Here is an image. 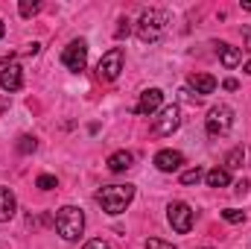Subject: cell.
I'll list each match as a JSON object with an SVG mask.
<instances>
[{
  "instance_id": "cell-1",
  "label": "cell",
  "mask_w": 251,
  "mask_h": 249,
  "mask_svg": "<svg viewBox=\"0 0 251 249\" xmlns=\"http://www.w3.org/2000/svg\"><path fill=\"white\" fill-rule=\"evenodd\" d=\"M94 199L102 205L105 214L117 217V214H123L126 208H128V202L134 199V185H105L97 190Z\"/></svg>"
},
{
  "instance_id": "cell-2",
  "label": "cell",
  "mask_w": 251,
  "mask_h": 249,
  "mask_svg": "<svg viewBox=\"0 0 251 249\" xmlns=\"http://www.w3.org/2000/svg\"><path fill=\"white\" fill-rule=\"evenodd\" d=\"M56 232L62 235V241H67V244L79 241V235L85 232V214H82V208L62 205L56 211Z\"/></svg>"
},
{
  "instance_id": "cell-3",
  "label": "cell",
  "mask_w": 251,
  "mask_h": 249,
  "mask_svg": "<svg viewBox=\"0 0 251 249\" xmlns=\"http://www.w3.org/2000/svg\"><path fill=\"white\" fill-rule=\"evenodd\" d=\"M164 24H167V12L164 9H143L140 18H137L134 32H137V38L143 44H155L164 35Z\"/></svg>"
},
{
  "instance_id": "cell-4",
  "label": "cell",
  "mask_w": 251,
  "mask_h": 249,
  "mask_svg": "<svg viewBox=\"0 0 251 249\" xmlns=\"http://www.w3.org/2000/svg\"><path fill=\"white\" fill-rule=\"evenodd\" d=\"M231 126H234V109L225 106V103L213 106V109L207 112V118H204V129H207V135H213V138H216V135H228Z\"/></svg>"
},
{
  "instance_id": "cell-5",
  "label": "cell",
  "mask_w": 251,
  "mask_h": 249,
  "mask_svg": "<svg viewBox=\"0 0 251 249\" xmlns=\"http://www.w3.org/2000/svg\"><path fill=\"white\" fill-rule=\"evenodd\" d=\"M62 64L67 70H73V73L85 70V64H88V41H82V38L70 41L62 53Z\"/></svg>"
},
{
  "instance_id": "cell-6",
  "label": "cell",
  "mask_w": 251,
  "mask_h": 249,
  "mask_svg": "<svg viewBox=\"0 0 251 249\" xmlns=\"http://www.w3.org/2000/svg\"><path fill=\"white\" fill-rule=\"evenodd\" d=\"M120 70H123V47H111L100 64H97V73H100V79H105V82H114L117 76H120Z\"/></svg>"
},
{
  "instance_id": "cell-7",
  "label": "cell",
  "mask_w": 251,
  "mask_h": 249,
  "mask_svg": "<svg viewBox=\"0 0 251 249\" xmlns=\"http://www.w3.org/2000/svg\"><path fill=\"white\" fill-rule=\"evenodd\" d=\"M167 220H170V226H173L178 235H187L190 229H193V208H190L187 202H170Z\"/></svg>"
},
{
  "instance_id": "cell-8",
  "label": "cell",
  "mask_w": 251,
  "mask_h": 249,
  "mask_svg": "<svg viewBox=\"0 0 251 249\" xmlns=\"http://www.w3.org/2000/svg\"><path fill=\"white\" fill-rule=\"evenodd\" d=\"M178 126H181V109H178V106H167V109H161V115L155 118L152 132L164 138V135H173Z\"/></svg>"
},
{
  "instance_id": "cell-9",
  "label": "cell",
  "mask_w": 251,
  "mask_h": 249,
  "mask_svg": "<svg viewBox=\"0 0 251 249\" xmlns=\"http://www.w3.org/2000/svg\"><path fill=\"white\" fill-rule=\"evenodd\" d=\"M161 103H164V91H161V88H146V91L140 94V100H137L134 112L146 118V115H155V112L161 109Z\"/></svg>"
},
{
  "instance_id": "cell-10",
  "label": "cell",
  "mask_w": 251,
  "mask_h": 249,
  "mask_svg": "<svg viewBox=\"0 0 251 249\" xmlns=\"http://www.w3.org/2000/svg\"><path fill=\"white\" fill-rule=\"evenodd\" d=\"M21 85H24V70H21V64H6L3 70H0V88L3 91H21Z\"/></svg>"
},
{
  "instance_id": "cell-11",
  "label": "cell",
  "mask_w": 251,
  "mask_h": 249,
  "mask_svg": "<svg viewBox=\"0 0 251 249\" xmlns=\"http://www.w3.org/2000/svg\"><path fill=\"white\" fill-rule=\"evenodd\" d=\"M181 164H184V156H181L178 150H161V153L155 156V167H158L161 173H176Z\"/></svg>"
},
{
  "instance_id": "cell-12",
  "label": "cell",
  "mask_w": 251,
  "mask_h": 249,
  "mask_svg": "<svg viewBox=\"0 0 251 249\" xmlns=\"http://www.w3.org/2000/svg\"><path fill=\"white\" fill-rule=\"evenodd\" d=\"M18 211V199L9 187H0V223H9Z\"/></svg>"
},
{
  "instance_id": "cell-13",
  "label": "cell",
  "mask_w": 251,
  "mask_h": 249,
  "mask_svg": "<svg viewBox=\"0 0 251 249\" xmlns=\"http://www.w3.org/2000/svg\"><path fill=\"white\" fill-rule=\"evenodd\" d=\"M131 164H134V156L128 150H117L114 156H108V170L111 173H126Z\"/></svg>"
},
{
  "instance_id": "cell-14",
  "label": "cell",
  "mask_w": 251,
  "mask_h": 249,
  "mask_svg": "<svg viewBox=\"0 0 251 249\" xmlns=\"http://www.w3.org/2000/svg\"><path fill=\"white\" fill-rule=\"evenodd\" d=\"M190 88H193L196 94H213V91H216V79H213L210 73H193V76H190Z\"/></svg>"
},
{
  "instance_id": "cell-15",
  "label": "cell",
  "mask_w": 251,
  "mask_h": 249,
  "mask_svg": "<svg viewBox=\"0 0 251 249\" xmlns=\"http://www.w3.org/2000/svg\"><path fill=\"white\" fill-rule=\"evenodd\" d=\"M216 50H219V59H222V64L225 67H237V64L243 62V50L240 47H231V44H216Z\"/></svg>"
},
{
  "instance_id": "cell-16",
  "label": "cell",
  "mask_w": 251,
  "mask_h": 249,
  "mask_svg": "<svg viewBox=\"0 0 251 249\" xmlns=\"http://www.w3.org/2000/svg\"><path fill=\"white\" fill-rule=\"evenodd\" d=\"M204 182H207V187H228L231 185V173L225 167H213V170L204 173Z\"/></svg>"
},
{
  "instance_id": "cell-17",
  "label": "cell",
  "mask_w": 251,
  "mask_h": 249,
  "mask_svg": "<svg viewBox=\"0 0 251 249\" xmlns=\"http://www.w3.org/2000/svg\"><path fill=\"white\" fill-rule=\"evenodd\" d=\"M243 161H246V150L243 147H234L228 156H225V170L231 173V170H237V167H243Z\"/></svg>"
},
{
  "instance_id": "cell-18",
  "label": "cell",
  "mask_w": 251,
  "mask_h": 249,
  "mask_svg": "<svg viewBox=\"0 0 251 249\" xmlns=\"http://www.w3.org/2000/svg\"><path fill=\"white\" fill-rule=\"evenodd\" d=\"M35 150H38V141H35L32 135H21V138H18V153L29 156V153H35Z\"/></svg>"
},
{
  "instance_id": "cell-19",
  "label": "cell",
  "mask_w": 251,
  "mask_h": 249,
  "mask_svg": "<svg viewBox=\"0 0 251 249\" xmlns=\"http://www.w3.org/2000/svg\"><path fill=\"white\" fill-rule=\"evenodd\" d=\"M204 179V170L201 167H193V170H184L181 173V185H199Z\"/></svg>"
},
{
  "instance_id": "cell-20",
  "label": "cell",
  "mask_w": 251,
  "mask_h": 249,
  "mask_svg": "<svg viewBox=\"0 0 251 249\" xmlns=\"http://www.w3.org/2000/svg\"><path fill=\"white\" fill-rule=\"evenodd\" d=\"M38 9H41V3H38V0H21V3H18V12H21L24 18L38 15Z\"/></svg>"
},
{
  "instance_id": "cell-21",
  "label": "cell",
  "mask_w": 251,
  "mask_h": 249,
  "mask_svg": "<svg viewBox=\"0 0 251 249\" xmlns=\"http://www.w3.org/2000/svg\"><path fill=\"white\" fill-rule=\"evenodd\" d=\"M35 187H41V190H53V187H59V179L50 176V173H41V176L35 179Z\"/></svg>"
},
{
  "instance_id": "cell-22",
  "label": "cell",
  "mask_w": 251,
  "mask_h": 249,
  "mask_svg": "<svg viewBox=\"0 0 251 249\" xmlns=\"http://www.w3.org/2000/svg\"><path fill=\"white\" fill-rule=\"evenodd\" d=\"M222 220H228V223H243V220H246V214H243V211H237V208H225V211H222Z\"/></svg>"
},
{
  "instance_id": "cell-23",
  "label": "cell",
  "mask_w": 251,
  "mask_h": 249,
  "mask_svg": "<svg viewBox=\"0 0 251 249\" xmlns=\"http://www.w3.org/2000/svg\"><path fill=\"white\" fill-rule=\"evenodd\" d=\"M143 249H176L173 244H164V241H158V238H149L146 244H143Z\"/></svg>"
},
{
  "instance_id": "cell-24",
  "label": "cell",
  "mask_w": 251,
  "mask_h": 249,
  "mask_svg": "<svg viewBox=\"0 0 251 249\" xmlns=\"http://www.w3.org/2000/svg\"><path fill=\"white\" fill-rule=\"evenodd\" d=\"M85 249H111V247H108L102 238H94V241H88V244H85Z\"/></svg>"
},
{
  "instance_id": "cell-25",
  "label": "cell",
  "mask_w": 251,
  "mask_h": 249,
  "mask_svg": "<svg viewBox=\"0 0 251 249\" xmlns=\"http://www.w3.org/2000/svg\"><path fill=\"white\" fill-rule=\"evenodd\" d=\"M117 38H123V35H128V18H120V27H117V32H114Z\"/></svg>"
},
{
  "instance_id": "cell-26",
  "label": "cell",
  "mask_w": 251,
  "mask_h": 249,
  "mask_svg": "<svg viewBox=\"0 0 251 249\" xmlns=\"http://www.w3.org/2000/svg\"><path fill=\"white\" fill-rule=\"evenodd\" d=\"M222 85H225V91H237V88H240V82H237V79H225Z\"/></svg>"
},
{
  "instance_id": "cell-27",
  "label": "cell",
  "mask_w": 251,
  "mask_h": 249,
  "mask_svg": "<svg viewBox=\"0 0 251 249\" xmlns=\"http://www.w3.org/2000/svg\"><path fill=\"white\" fill-rule=\"evenodd\" d=\"M3 35H6V24L0 21V38H3Z\"/></svg>"
},
{
  "instance_id": "cell-28",
  "label": "cell",
  "mask_w": 251,
  "mask_h": 249,
  "mask_svg": "<svg viewBox=\"0 0 251 249\" xmlns=\"http://www.w3.org/2000/svg\"><path fill=\"white\" fill-rule=\"evenodd\" d=\"M243 9H246V12H251V0H246V3H243Z\"/></svg>"
},
{
  "instance_id": "cell-29",
  "label": "cell",
  "mask_w": 251,
  "mask_h": 249,
  "mask_svg": "<svg viewBox=\"0 0 251 249\" xmlns=\"http://www.w3.org/2000/svg\"><path fill=\"white\" fill-rule=\"evenodd\" d=\"M246 73H251V62H249V64H246Z\"/></svg>"
},
{
  "instance_id": "cell-30",
  "label": "cell",
  "mask_w": 251,
  "mask_h": 249,
  "mask_svg": "<svg viewBox=\"0 0 251 249\" xmlns=\"http://www.w3.org/2000/svg\"><path fill=\"white\" fill-rule=\"evenodd\" d=\"M204 249H210V247H204Z\"/></svg>"
}]
</instances>
